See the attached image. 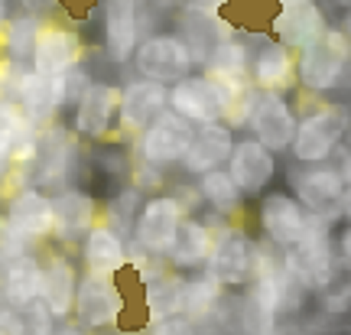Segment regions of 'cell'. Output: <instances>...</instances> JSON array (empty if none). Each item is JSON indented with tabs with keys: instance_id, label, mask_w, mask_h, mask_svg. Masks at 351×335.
<instances>
[{
	"instance_id": "obj_16",
	"label": "cell",
	"mask_w": 351,
	"mask_h": 335,
	"mask_svg": "<svg viewBox=\"0 0 351 335\" xmlns=\"http://www.w3.org/2000/svg\"><path fill=\"white\" fill-rule=\"evenodd\" d=\"M117 104H121V88L104 78H91L72 104V130L82 140L101 143L117 127Z\"/></svg>"
},
{
	"instance_id": "obj_14",
	"label": "cell",
	"mask_w": 351,
	"mask_h": 335,
	"mask_svg": "<svg viewBox=\"0 0 351 335\" xmlns=\"http://www.w3.org/2000/svg\"><path fill=\"white\" fill-rule=\"evenodd\" d=\"M13 98L20 101L23 114L43 130L49 127L62 108H69V85L65 75H43L33 65H23L13 82Z\"/></svg>"
},
{
	"instance_id": "obj_31",
	"label": "cell",
	"mask_w": 351,
	"mask_h": 335,
	"mask_svg": "<svg viewBox=\"0 0 351 335\" xmlns=\"http://www.w3.org/2000/svg\"><path fill=\"white\" fill-rule=\"evenodd\" d=\"M199 183V196H202V205H208V209L215 211V215H221V218H234V215H241V209H244V192H241V186L234 183V176L228 173V166H215V170H208V173L195 176Z\"/></svg>"
},
{
	"instance_id": "obj_8",
	"label": "cell",
	"mask_w": 351,
	"mask_h": 335,
	"mask_svg": "<svg viewBox=\"0 0 351 335\" xmlns=\"http://www.w3.org/2000/svg\"><path fill=\"white\" fill-rule=\"evenodd\" d=\"M332 218H322V215H315L313 218V228L306 231V235L296 241V244H289L283 248V267L287 273L302 284L309 290V297H313L319 284L328 277L332 270V261H335V238H332Z\"/></svg>"
},
{
	"instance_id": "obj_17",
	"label": "cell",
	"mask_w": 351,
	"mask_h": 335,
	"mask_svg": "<svg viewBox=\"0 0 351 335\" xmlns=\"http://www.w3.org/2000/svg\"><path fill=\"white\" fill-rule=\"evenodd\" d=\"M228 173L234 176V183L247 199H257L274 186L276 173H280V160H276L274 150L263 147L251 130H244L241 137H234V150L228 157Z\"/></svg>"
},
{
	"instance_id": "obj_20",
	"label": "cell",
	"mask_w": 351,
	"mask_h": 335,
	"mask_svg": "<svg viewBox=\"0 0 351 335\" xmlns=\"http://www.w3.org/2000/svg\"><path fill=\"white\" fill-rule=\"evenodd\" d=\"M169 104V85L163 82H153V78H130L121 88V104H117V134L121 137H134L150 124L156 114Z\"/></svg>"
},
{
	"instance_id": "obj_42",
	"label": "cell",
	"mask_w": 351,
	"mask_h": 335,
	"mask_svg": "<svg viewBox=\"0 0 351 335\" xmlns=\"http://www.w3.org/2000/svg\"><path fill=\"white\" fill-rule=\"evenodd\" d=\"M341 30H345V33H348V39H351V10H345V16H341Z\"/></svg>"
},
{
	"instance_id": "obj_24",
	"label": "cell",
	"mask_w": 351,
	"mask_h": 335,
	"mask_svg": "<svg viewBox=\"0 0 351 335\" xmlns=\"http://www.w3.org/2000/svg\"><path fill=\"white\" fill-rule=\"evenodd\" d=\"M328 26L326 10L319 0H276V13L270 20V36L283 39L293 49H302Z\"/></svg>"
},
{
	"instance_id": "obj_36",
	"label": "cell",
	"mask_w": 351,
	"mask_h": 335,
	"mask_svg": "<svg viewBox=\"0 0 351 335\" xmlns=\"http://www.w3.org/2000/svg\"><path fill=\"white\" fill-rule=\"evenodd\" d=\"M23 251H36L29 241H23V238L13 231L10 224H7V218L0 215V264L13 261V257H20Z\"/></svg>"
},
{
	"instance_id": "obj_2",
	"label": "cell",
	"mask_w": 351,
	"mask_h": 335,
	"mask_svg": "<svg viewBox=\"0 0 351 335\" xmlns=\"http://www.w3.org/2000/svg\"><path fill=\"white\" fill-rule=\"evenodd\" d=\"M348 127H351V104L319 98L313 108H302L300 121H296L293 143H289V160L293 163L335 160Z\"/></svg>"
},
{
	"instance_id": "obj_43",
	"label": "cell",
	"mask_w": 351,
	"mask_h": 335,
	"mask_svg": "<svg viewBox=\"0 0 351 335\" xmlns=\"http://www.w3.org/2000/svg\"><path fill=\"white\" fill-rule=\"evenodd\" d=\"M332 3H335L339 10H351V0H332Z\"/></svg>"
},
{
	"instance_id": "obj_37",
	"label": "cell",
	"mask_w": 351,
	"mask_h": 335,
	"mask_svg": "<svg viewBox=\"0 0 351 335\" xmlns=\"http://www.w3.org/2000/svg\"><path fill=\"white\" fill-rule=\"evenodd\" d=\"M134 186L140 189V192H160L163 189V183H166V173L163 170H156V166H147V163H134Z\"/></svg>"
},
{
	"instance_id": "obj_1",
	"label": "cell",
	"mask_w": 351,
	"mask_h": 335,
	"mask_svg": "<svg viewBox=\"0 0 351 335\" xmlns=\"http://www.w3.org/2000/svg\"><path fill=\"white\" fill-rule=\"evenodd\" d=\"M351 72V39L341 26L328 23L313 43L296 49V85L309 98H328Z\"/></svg>"
},
{
	"instance_id": "obj_30",
	"label": "cell",
	"mask_w": 351,
	"mask_h": 335,
	"mask_svg": "<svg viewBox=\"0 0 351 335\" xmlns=\"http://www.w3.org/2000/svg\"><path fill=\"white\" fill-rule=\"evenodd\" d=\"M313 303H315V310H319V316H326V319H345V316H351V257L335 254L328 277L313 293Z\"/></svg>"
},
{
	"instance_id": "obj_28",
	"label": "cell",
	"mask_w": 351,
	"mask_h": 335,
	"mask_svg": "<svg viewBox=\"0 0 351 335\" xmlns=\"http://www.w3.org/2000/svg\"><path fill=\"white\" fill-rule=\"evenodd\" d=\"M202 72H208L212 78L218 82H225V85L238 88H254L251 82V46H244L241 39H228L221 36L215 43L208 56H205V62H202Z\"/></svg>"
},
{
	"instance_id": "obj_27",
	"label": "cell",
	"mask_w": 351,
	"mask_h": 335,
	"mask_svg": "<svg viewBox=\"0 0 351 335\" xmlns=\"http://www.w3.org/2000/svg\"><path fill=\"white\" fill-rule=\"evenodd\" d=\"M234 127L228 121H212V124H199L195 137L189 143L186 157L179 163V170L186 176H202L215 170V166H228V157L234 150Z\"/></svg>"
},
{
	"instance_id": "obj_7",
	"label": "cell",
	"mask_w": 351,
	"mask_h": 335,
	"mask_svg": "<svg viewBox=\"0 0 351 335\" xmlns=\"http://www.w3.org/2000/svg\"><path fill=\"white\" fill-rule=\"evenodd\" d=\"M287 186L296 199L322 218L339 222L341 218V192H345V176L335 163H289Z\"/></svg>"
},
{
	"instance_id": "obj_13",
	"label": "cell",
	"mask_w": 351,
	"mask_h": 335,
	"mask_svg": "<svg viewBox=\"0 0 351 335\" xmlns=\"http://www.w3.org/2000/svg\"><path fill=\"white\" fill-rule=\"evenodd\" d=\"M296 121H300V114H296L293 101L283 91H261L257 88L244 130H251L263 147H270L276 157H283V153H289V143H293V134H296Z\"/></svg>"
},
{
	"instance_id": "obj_35",
	"label": "cell",
	"mask_w": 351,
	"mask_h": 335,
	"mask_svg": "<svg viewBox=\"0 0 351 335\" xmlns=\"http://www.w3.org/2000/svg\"><path fill=\"white\" fill-rule=\"evenodd\" d=\"M20 312H23V332H36V335L56 332V316L46 310V303H43V299L26 303Z\"/></svg>"
},
{
	"instance_id": "obj_5",
	"label": "cell",
	"mask_w": 351,
	"mask_h": 335,
	"mask_svg": "<svg viewBox=\"0 0 351 335\" xmlns=\"http://www.w3.org/2000/svg\"><path fill=\"white\" fill-rule=\"evenodd\" d=\"M82 137L69 127L56 124L52 121L49 127L39 130V153L33 170L36 173L29 176V183L46 192H59V189L75 186V173L82 166Z\"/></svg>"
},
{
	"instance_id": "obj_40",
	"label": "cell",
	"mask_w": 351,
	"mask_h": 335,
	"mask_svg": "<svg viewBox=\"0 0 351 335\" xmlns=\"http://www.w3.org/2000/svg\"><path fill=\"white\" fill-rule=\"evenodd\" d=\"M341 222H351V183L341 192Z\"/></svg>"
},
{
	"instance_id": "obj_21",
	"label": "cell",
	"mask_w": 351,
	"mask_h": 335,
	"mask_svg": "<svg viewBox=\"0 0 351 335\" xmlns=\"http://www.w3.org/2000/svg\"><path fill=\"white\" fill-rule=\"evenodd\" d=\"M52 209H56V228H52V241L59 248L69 244H82V238L91 231V224L101 218L98 199L78 186L59 189L52 192Z\"/></svg>"
},
{
	"instance_id": "obj_11",
	"label": "cell",
	"mask_w": 351,
	"mask_h": 335,
	"mask_svg": "<svg viewBox=\"0 0 351 335\" xmlns=\"http://www.w3.org/2000/svg\"><path fill=\"white\" fill-rule=\"evenodd\" d=\"M254 257H257V241H254L241 224H218L212 241V254L205 261V273H212L225 290H244L254 277Z\"/></svg>"
},
{
	"instance_id": "obj_32",
	"label": "cell",
	"mask_w": 351,
	"mask_h": 335,
	"mask_svg": "<svg viewBox=\"0 0 351 335\" xmlns=\"http://www.w3.org/2000/svg\"><path fill=\"white\" fill-rule=\"evenodd\" d=\"M39 26L43 20L33 16V13H20V16H10L3 33H0V49H3V59L16 65H29L33 62V46H36Z\"/></svg>"
},
{
	"instance_id": "obj_39",
	"label": "cell",
	"mask_w": 351,
	"mask_h": 335,
	"mask_svg": "<svg viewBox=\"0 0 351 335\" xmlns=\"http://www.w3.org/2000/svg\"><path fill=\"white\" fill-rule=\"evenodd\" d=\"M335 251L345 254V257H351V222H345L339 231H335Z\"/></svg>"
},
{
	"instance_id": "obj_33",
	"label": "cell",
	"mask_w": 351,
	"mask_h": 335,
	"mask_svg": "<svg viewBox=\"0 0 351 335\" xmlns=\"http://www.w3.org/2000/svg\"><path fill=\"white\" fill-rule=\"evenodd\" d=\"M221 297H225V286L202 267L199 277H186V284H182V316H189L195 325L205 323Z\"/></svg>"
},
{
	"instance_id": "obj_34",
	"label": "cell",
	"mask_w": 351,
	"mask_h": 335,
	"mask_svg": "<svg viewBox=\"0 0 351 335\" xmlns=\"http://www.w3.org/2000/svg\"><path fill=\"white\" fill-rule=\"evenodd\" d=\"M143 199H147V192H140L134 183L127 189H121V192H114L111 199H108V205H104V222H111L114 228H121L127 238H130V228H134V218H137L140 205H143Z\"/></svg>"
},
{
	"instance_id": "obj_19",
	"label": "cell",
	"mask_w": 351,
	"mask_h": 335,
	"mask_svg": "<svg viewBox=\"0 0 351 335\" xmlns=\"http://www.w3.org/2000/svg\"><path fill=\"white\" fill-rule=\"evenodd\" d=\"M140 0H101V36L111 65H127L140 46Z\"/></svg>"
},
{
	"instance_id": "obj_12",
	"label": "cell",
	"mask_w": 351,
	"mask_h": 335,
	"mask_svg": "<svg viewBox=\"0 0 351 335\" xmlns=\"http://www.w3.org/2000/svg\"><path fill=\"white\" fill-rule=\"evenodd\" d=\"M313 218L315 215L289 189H267L263 196H257V228H261V238H267L280 251L296 244L313 228Z\"/></svg>"
},
{
	"instance_id": "obj_23",
	"label": "cell",
	"mask_w": 351,
	"mask_h": 335,
	"mask_svg": "<svg viewBox=\"0 0 351 335\" xmlns=\"http://www.w3.org/2000/svg\"><path fill=\"white\" fill-rule=\"evenodd\" d=\"M251 82L261 91H296V49L276 36L261 39L251 52Z\"/></svg>"
},
{
	"instance_id": "obj_29",
	"label": "cell",
	"mask_w": 351,
	"mask_h": 335,
	"mask_svg": "<svg viewBox=\"0 0 351 335\" xmlns=\"http://www.w3.org/2000/svg\"><path fill=\"white\" fill-rule=\"evenodd\" d=\"M39 286H43V257L36 251H23L20 257L3 264L0 297L7 303H13L16 310H23L26 303L39 299Z\"/></svg>"
},
{
	"instance_id": "obj_26",
	"label": "cell",
	"mask_w": 351,
	"mask_h": 335,
	"mask_svg": "<svg viewBox=\"0 0 351 335\" xmlns=\"http://www.w3.org/2000/svg\"><path fill=\"white\" fill-rule=\"evenodd\" d=\"M215 228L208 222H202L195 215H186L179 228H176L169 248L163 251V264L179 273H199L212 254Z\"/></svg>"
},
{
	"instance_id": "obj_3",
	"label": "cell",
	"mask_w": 351,
	"mask_h": 335,
	"mask_svg": "<svg viewBox=\"0 0 351 335\" xmlns=\"http://www.w3.org/2000/svg\"><path fill=\"white\" fill-rule=\"evenodd\" d=\"M189 215L186 202L176 192H153L143 199L134 228H130V264H153L163 261V251L169 248L179 222Z\"/></svg>"
},
{
	"instance_id": "obj_4",
	"label": "cell",
	"mask_w": 351,
	"mask_h": 335,
	"mask_svg": "<svg viewBox=\"0 0 351 335\" xmlns=\"http://www.w3.org/2000/svg\"><path fill=\"white\" fill-rule=\"evenodd\" d=\"M192 137H195V124L166 104L163 111L134 137V163H147V166H156L163 173L179 170Z\"/></svg>"
},
{
	"instance_id": "obj_38",
	"label": "cell",
	"mask_w": 351,
	"mask_h": 335,
	"mask_svg": "<svg viewBox=\"0 0 351 335\" xmlns=\"http://www.w3.org/2000/svg\"><path fill=\"white\" fill-rule=\"evenodd\" d=\"M13 3L23 13H33L39 20H49V16L59 13V3H62V0H13Z\"/></svg>"
},
{
	"instance_id": "obj_15",
	"label": "cell",
	"mask_w": 351,
	"mask_h": 335,
	"mask_svg": "<svg viewBox=\"0 0 351 335\" xmlns=\"http://www.w3.org/2000/svg\"><path fill=\"white\" fill-rule=\"evenodd\" d=\"M3 218L16 235L29 241L33 248L52 241V228H56V209H52V192L33 186H16L7 196V205H3Z\"/></svg>"
},
{
	"instance_id": "obj_10",
	"label": "cell",
	"mask_w": 351,
	"mask_h": 335,
	"mask_svg": "<svg viewBox=\"0 0 351 335\" xmlns=\"http://www.w3.org/2000/svg\"><path fill=\"white\" fill-rule=\"evenodd\" d=\"M39 153V127L29 121L13 95H0V186L20 170H33Z\"/></svg>"
},
{
	"instance_id": "obj_22",
	"label": "cell",
	"mask_w": 351,
	"mask_h": 335,
	"mask_svg": "<svg viewBox=\"0 0 351 335\" xmlns=\"http://www.w3.org/2000/svg\"><path fill=\"white\" fill-rule=\"evenodd\" d=\"M82 267L88 273H108V277H117L130 267V238L114 228L111 222H98L91 224V231L82 238Z\"/></svg>"
},
{
	"instance_id": "obj_41",
	"label": "cell",
	"mask_w": 351,
	"mask_h": 335,
	"mask_svg": "<svg viewBox=\"0 0 351 335\" xmlns=\"http://www.w3.org/2000/svg\"><path fill=\"white\" fill-rule=\"evenodd\" d=\"M7 20H10V0H0V33H3Z\"/></svg>"
},
{
	"instance_id": "obj_18",
	"label": "cell",
	"mask_w": 351,
	"mask_h": 335,
	"mask_svg": "<svg viewBox=\"0 0 351 335\" xmlns=\"http://www.w3.org/2000/svg\"><path fill=\"white\" fill-rule=\"evenodd\" d=\"M85 56V39L75 26L59 23L56 16L43 20L39 26L36 46H33V69L43 75H69L72 69L82 65Z\"/></svg>"
},
{
	"instance_id": "obj_6",
	"label": "cell",
	"mask_w": 351,
	"mask_h": 335,
	"mask_svg": "<svg viewBox=\"0 0 351 335\" xmlns=\"http://www.w3.org/2000/svg\"><path fill=\"white\" fill-rule=\"evenodd\" d=\"M124 310L127 297L117 286V277L88 270L85 277H78L75 310H72V325L78 332H111V329L121 325Z\"/></svg>"
},
{
	"instance_id": "obj_25",
	"label": "cell",
	"mask_w": 351,
	"mask_h": 335,
	"mask_svg": "<svg viewBox=\"0 0 351 335\" xmlns=\"http://www.w3.org/2000/svg\"><path fill=\"white\" fill-rule=\"evenodd\" d=\"M75 290H78V267L65 251H52L43 261V286L39 299L46 310L56 316V323H69L75 310Z\"/></svg>"
},
{
	"instance_id": "obj_9",
	"label": "cell",
	"mask_w": 351,
	"mask_h": 335,
	"mask_svg": "<svg viewBox=\"0 0 351 335\" xmlns=\"http://www.w3.org/2000/svg\"><path fill=\"white\" fill-rule=\"evenodd\" d=\"M134 72L153 82H163L173 85L179 78H186L189 72H195V52L189 46V39L176 30L166 33H150V36L140 39L137 52H134Z\"/></svg>"
}]
</instances>
